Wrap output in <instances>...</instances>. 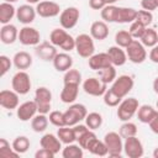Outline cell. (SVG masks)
<instances>
[{
  "label": "cell",
  "instance_id": "obj_1",
  "mask_svg": "<svg viewBox=\"0 0 158 158\" xmlns=\"http://www.w3.org/2000/svg\"><path fill=\"white\" fill-rule=\"evenodd\" d=\"M75 51L81 58H90L95 52L94 38L88 33H80L75 37Z\"/></svg>",
  "mask_w": 158,
  "mask_h": 158
},
{
  "label": "cell",
  "instance_id": "obj_2",
  "mask_svg": "<svg viewBox=\"0 0 158 158\" xmlns=\"http://www.w3.org/2000/svg\"><path fill=\"white\" fill-rule=\"evenodd\" d=\"M139 107V102L136 98H127L123 99L117 106V117L122 122L130 121L136 114Z\"/></svg>",
  "mask_w": 158,
  "mask_h": 158
},
{
  "label": "cell",
  "instance_id": "obj_3",
  "mask_svg": "<svg viewBox=\"0 0 158 158\" xmlns=\"http://www.w3.org/2000/svg\"><path fill=\"white\" fill-rule=\"evenodd\" d=\"M88 115V110L85 107V105L83 104H72L65 111H64V121H65V126H74L77 123H79L80 121L85 120Z\"/></svg>",
  "mask_w": 158,
  "mask_h": 158
},
{
  "label": "cell",
  "instance_id": "obj_4",
  "mask_svg": "<svg viewBox=\"0 0 158 158\" xmlns=\"http://www.w3.org/2000/svg\"><path fill=\"white\" fill-rule=\"evenodd\" d=\"M125 49H126L127 59L135 64H141L147 59L146 47L142 44L139 40H133Z\"/></svg>",
  "mask_w": 158,
  "mask_h": 158
},
{
  "label": "cell",
  "instance_id": "obj_5",
  "mask_svg": "<svg viewBox=\"0 0 158 158\" xmlns=\"http://www.w3.org/2000/svg\"><path fill=\"white\" fill-rule=\"evenodd\" d=\"M37 104V109L40 114H48L51 111V102H52V93L46 86H40L35 91V99Z\"/></svg>",
  "mask_w": 158,
  "mask_h": 158
},
{
  "label": "cell",
  "instance_id": "obj_6",
  "mask_svg": "<svg viewBox=\"0 0 158 158\" xmlns=\"http://www.w3.org/2000/svg\"><path fill=\"white\" fill-rule=\"evenodd\" d=\"M104 142L107 147L109 156L110 157H120L122 151H123V142L122 137L120 136L118 132H107L104 136Z\"/></svg>",
  "mask_w": 158,
  "mask_h": 158
},
{
  "label": "cell",
  "instance_id": "obj_7",
  "mask_svg": "<svg viewBox=\"0 0 158 158\" xmlns=\"http://www.w3.org/2000/svg\"><path fill=\"white\" fill-rule=\"evenodd\" d=\"M79 17H80L79 9H77L75 6H69L64 10H62V12L59 14V23H60L62 28L70 30V28L75 27V25L79 21Z\"/></svg>",
  "mask_w": 158,
  "mask_h": 158
},
{
  "label": "cell",
  "instance_id": "obj_8",
  "mask_svg": "<svg viewBox=\"0 0 158 158\" xmlns=\"http://www.w3.org/2000/svg\"><path fill=\"white\" fill-rule=\"evenodd\" d=\"M11 86L19 95H26L31 89L30 75L25 70H19L11 79Z\"/></svg>",
  "mask_w": 158,
  "mask_h": 158
},
{
  "label": "cell",
  "instance_id": "obj_9",
  "mask_svg": "<svg viewBox=\"0 0 158 158\" xmlns=\"http://www.w3.org/2000/svg\"><path fill=\"white\" fill-rule=\"evenodd\" d=\"M133 85H135V81H133L132 77H130L127 74H122L112 81V85L110 89L112 91H115L120 98L123 99L133 89Z\"/></svg>",
  "mask_w": 158,
  "mask_h": 158
},
{
  "label": "cell",
  "instance_id": "obj_10",
  "mask_svg": "<svg viewBox=\"0 0 158 158\" xmlns=\"http://www.w3.org/2000/svg\"><path fill=\"white\" fill-rule=\"evenodd\" d=\"M83 89L88 95L91 96H102L107 90V84H105L99 77H91L83 81Z\"/></svg>",
  "mask_w": 158,
  "mask_h": 158
},
{
  "label": "cell",
  "instance_id": "obj_11",
  "mask_svg": "<svg viewBox=\"0 0 158 158\" xmlns=\"http://www.w3.org/2000/svg\"><path fill=\"white\" fill-rule=\"evenodd\" d=\"M19 41L23 46H37L41 41V35L35 27L25 25L19 31Z\"/></svg>",
  "mask_w": 158,
  "mask_h": 158
},
{
  "label": "cell",
  "instance_id": "obj_12",
  "mask_svg": "<svg viewBox=\"0 0 158 158\" xmlns=\"http://www.w3.org/2000/svg\"><path fill=\"white\" fill-rule=\"evenodd\" d=\"M123 152L128 158H139L143 156L144 149L139 138H137V136H133V137L125 138Z\"/></svg>",
  "mask_w": 158,
  "mask_h": 158
},
{
  "label": "cell",
  "instance_id": "obj_13",
  "mask_svg": "<svg viewBox=\"0 0 158 158\" xmlns=\"http://www.w3.org/2000/svg\"><path fill=\"white\" fill-rule=\"evenodd\" d=\"M36 11H37V15L38 16L44 17V19L56 17V16H58L62 12L59 4L54 2V1H48V0L40 1L36 5Z\"/></svg>",
  "mask_w": 158,
  "mask_h": 158
},
{
  "label": "cell",
  "instance_id": "obj_14",
  "mask_svg": "<svg viewBox=\"0 0 158 158\" xmlns=\"http://www.w3.org/2000/svg\"><path fill=\"white\" fill-rule=\"evenodd\" d=\"M38 112L37 109V104L35 100H30V101H25L21 105H19V107L16 109V115L20 118V121H30L32 120Z\"/></svg>",
  "mask_w": 158,
  "mask_h": 158
},
{
  "label": "cell",
  "instance_id": "obj_15",
  "mask_svg": "<svg viewBox=\"0 0 158 158\" xmlns=\"http://www.w3.org/2000/svg\"><path fill=\"white\" fill-rule=\"evenodd\" d=\"M37 15L36 7H33L31 4H23L20 5L16 10V19L19 22L23 23V25H30L35 21Z\"/></svg>",
  "mask_w": 158,
  "mask_h": 158
},
{
  "label": "cell",
  "instance_id": "obj_16",
  "mask_svg": "<svg viewBox=\"0 0 158 158\" xmlns=\"http://www.w3.org/2000/svg\"><path fill=\"white\" fill-rule=\"evenodd\" d=\"M35 52H36L37 57H40L44 62L53 60L54 57L58 53L56 46L52 44L51 42H41V43H38L37 46H35Z\"/></svg>",
  "mask_w": 158,
  "mask_h": 158
},
{
  "label": "cell",
  "instance_id": "obj_17",
  "mask_svg": "<svg viewBox=\"0 0 158 158\" xmlns=\"http://www.w3.org/2000/svg\"><path fill=\"white\" fill-rule=\"evenodd\" d=\"M0 105L6 110H14L19 107V94L15 90L0 91Z\"/></svg>",
  "mask_w": 158,
  "mask_h": 158
},
{
  "label": "cell",
  "instance_id": "obj_18",
  "mask_svg": "<svg viewBox=\"0 0 158 158\" xmlns=\"http://www.w3.org/2000/svg\"><path fill=\"white\" fill-rule=\"evenodd\" d=\"M88 64H89V68L93 69V70H100L105 67H109V65H112L111 60H110V57L107 54V52H101V53H94L89 59H88Z\"/></svg>",
  "mask_w": 158,
  "mask_h": 158
},
{
  "label": "cell",
  "instance_id": "obj_19",
  "mask_svg": "<svg viewBox=\"0 0 158 158\" xmlns=\"http://www.w3.org/2000/svg\"><path fill=\"white\" fill-rule=\"evenodd\" d=\"M0 40L4 44H12L16 40H19V30L12 23L2 25L0 28Z\"/></svg>",
  "mask_w": 158,
  "mask_h": 158
},
{
  "label": "cell",
  "instance_id": "obj_20",
  "mask_svg": "<svg viewBox=\"0 0 158 158\" xmlns=\"http://www.w3.org/2000/svg\"><path fill=\"white\" fill-rule=\"evenodd\" d=\"M40 144L42 148H46L51 152H53L54 154H57L60 148H62V142L58 138V136L53 135V133H46L42 136V138L40 139Z\"/></svg>",
  "mask_w": 158,
  "mask_h": 158
},
{
  "label": "cell",
  "instance_id": "obj_21",
  "mask_svg": "<svg viewBox=\"0 0 158 158\" xmlns=\"http://www.w3.org/2000/svg\"><path fill=\"white\" fill-rule=\"evenodd\" d=\"M123 49L125 48L118 47V46H111L107 49V54L110 57L112 65L121 67L127 62V54H126V51H123Z\"/></svg>",
  "mask_w": 158,
  "mask_h": 158
},
{
  "label": "cell",
  "instance_id": "obj_22",
  "mask_svg": "<svg viewBox=\"0 0 158 158\" xmlns=\"http://www.w3.org/2000/svg\"><path fill=\"white\" fill-rule=\"evenodd\" d=\"M52 62H53V67L57 72H67L73 67V58L67 52L57 53V56L54 57V59Z\"/></svg>",
  "mask_w": 158,
  "mask_h": 158
},
{
  "label": "cell",
  "instance_id": "obj_23",
  "mask_svg": "<svg viewBox=\"0 0 158 158\" xmlns=\"http://www.w3.org/2000/svg\"><path fill=\"white\" fill-rule=\"evenodd\" d=\"M90 36L94 40L104 41L109 36V26L105 21H95L90 26Z\"/></svg>",
  "mask_w": 158,
  "mask_h": 158
},
{
  "label": "cell",
  "instance_id": "obj_24",
  "mask_svg": "<svg viewBox=\"0 0 158 158\" xmlns=\"http://www.w3.org/2000/svg\"><path fill=\"white\" fill-rule=\"evenodd\" d=\"M79 94V85L78 84H64L60 91V100L64 104H73Z\"/></svg>",
  "mask_w": 158,
  "mask_h": 158
},
{
  "label": "cell",
  "instance_id": "obj_25",
  "mask_svg": "<svg viewBox=\"0 0 158 158\" xmlns=\"http://www.w3.org/2000/svg\"><path fill=\"white\" fill-rule=\"evenodd\" d=\"M12 63L16 69L26 70L32 65V57L30 53H27L25 51H20V52L15 53V56L12 58Z\"/></svg>",
  "mask_w": 158,
  "mask_h": 158
},
{
  "label": "cell",
  "instance_id": "obj_26",
  "mask_svg": "<svg viewBox=\"0 0 158 158\" xmlns=\"http://www.w3.org/2000/svg\"><path fill=\"white\" fill-rule=\"evenodd\" d=\"M137 10L133 7H118L117 10V23H132L136 20Z\"/></svg>",
  "mask_w": 158,
  "mask_h": 158
},
{
  "label": "cell",
  "instance_id": "obj_27",
  "mask_svg": "<svg viewBox=\"0 0 158 158\" xmlns=\"http://www.w3.org/2000/svg\"><path fill=\"white\" fill-rule=\"evenodd\" d=\"M16 10L15 6L10 2H1L0 4V22L2 25L10 23V21L16 16Z\"/></svg>",
  "mask_w": 158,
  "mask_h": 158
},
{
  "label": "cell",
  "instance_id": "obj_28",
  "mask_svg": "<svg viewBox=\"0 0 158 158\" xmlns=\"http://www.w3.org/2000/svg\"><path fill=\"white\" fill-rule=\"evenodd\" d=\"M156 112H157V110L151 105H147V104L139 105V107L137 110V118L142 123H149V121L153 118Z\"/></svg>",
  "mask_w": 158,
  "mask_h": 158
},
{
  "label": "cell",
  "instance_id": "obj_29",
  "mask_svg": "<svg viewBox=\"0 0 158 158\" xmlns=\"http://www.w3.org/2000/svg\"><path fill=\"white\" fill-rule=\"evenodd\" d=\"M57 136L60 139V142L64 143V144L74 143L77 141V137H75L73 126H62V127H58Z\"/></svg>",
  "mask_w": 158,
  "mask_h": 158
},
{
  "label": "cell",
  "instance_id": "obj_30",
  "mask_svg": "<svg viewBox=\"0 0 158 158\" xmlns=\"http://www.w3.org/2000/svg\"><path fill=\"white\" fill-rule=\"evenodd\" d=\"M48 117L46 116V114H37L32 120H31V127L35 132L37 133H41V132H44L48 127Z\"/></svg>",
  "mask_w": 158,
  "mask_h": 158
},
{
  "label": "cell",
  "instance_id": "obj_31",
  "mask_svg": "<svg viewBox=\"0 0 158 158\" xmlns=\"http://www.w3.org/2000/svg\"><path fill=\"white\" fill-rule=\"evenodd\" d=\"M69 33L64 30V28H54L52 30V32L49 33V42L52 44H54L56 47H62V44L65 42V40L68 38Z\"/></svg>",
  "mask_w": 158,
  "mask_h": 158
},
{
  "label": "cell",
  "instance_id": "obj_32",
  "mask_svg": "<svg viewBox=\"0 0 158 158\" xmlns=\"http://www.w3.org/2000/svg\"><path fill=\"white\" fill-rule=\"evenodd\" d=\"M86 151H89L91 154L99 156V157H105V156L109 154V151H107V147H106L105 142L104 141H100L98 137L89 144V147H88Z\"/></svg>",
  "mask_w": 158,
  "mask_h": 158
},
{
  "label": "cell",
  "instance_id": "obj_33",
  "mask_svg": "<svg viewBox=\"0 0 158 158\" xmlns=\"http://www.w3.org/2000/svg\"><path fill=\"white\" fill-rule=\"evenodd\" d=\"M84 156L83 148L80 144L69 143L62 149V157L63 158H81Z\"/></svg>",
  "mask_w": 158,
  "mask_h": 158
},
{
  "label": "cell",
  "instance_id": "obj_34",
  "mask_svg": "<svg viewBox=\"0 0 158 158\" xmlns=\"http://www.w3.org/2000/svg\"><path fill=\"white\" fill-rule=\"evenodd\" d=\"M139 41L142 42V44L144 47H154L157 43H158V33L154 28H151V27H147L143 36L139 38Z\"/></svg>",
  "mask_w": 158,
  "mask_h": 158
},
{
  "label": "cell",
  "instance_id": "obj_35",
  "mask_svg": "<svg viewBox=\"0 0 158 158\" xmlns=\"http://www.w3.org/2000/svg\"><path fill=\"white\" fill-rule=\"evenodd\" d=\"M11 146H12L14 151H16L19 154H22V153H26L28 151V148L31 146V142L26 136H17L12 141Z\"/></svg>",
  "mask_w": 158,
  "mask_h": 158
},
{
  "label": "cell",
  "instance_id": "obj_36",
  "mask_svg": "<svg viewBox=\"0 0 158 158\" xmlns=\"http://www.w3.org/2000/svg\"><path fill=\"white\" fill-rule=\"evenodd\" d=\"M98 77L105 84L112 83L116 79V69H115V65H109V67H105V68L98 70Z\"/></svg>",
  "mask_w": 158,
  "mask_h": 158
},
{
  "label": "cell",
  "instance_id": "obj_37",
  "mask_svg": "<svg viewBox=\"0 0 158 158\" xmlns=\"http://www.w3.org/2000/svg\"><path fill=\"white\" fill-rule=\"evenodd\" d=\"M85 125L90 130H93V131L100 128L101 125H102V116H101V114H99V112H89L86 115V117H85Z\"/></svg>",
  "mask_w": 158,
  "mask_h": 158
},
{
  "label": "cell",
  "instance_id": "obj_38",
  "mask_svg": "<svg viewBox=\"0 0 158 158\" xmlns=\"http://www.w3.org/2000/svg\"><path fill=\"white\" fill-rule=\"evenodd\" d=\"M137 132H138V130H137L136 123L130 122V121H125L120 126V130H118V133L122 138H128V137L137 136Z\"/></svg>",
  "mask_w": 158,
  "mask_h": 158
},
{
  "label": "cell",
  "instance_id": "obj_39",
  "mask_svg": "<svg viewBox=\"0 0 158 158\" xmlns=\"http://www.w3.org/2000/svg\"><path fill=\"white\" fill-rule=\"evenodd\" d=\"M117 10H118V6L106 5L101 10V19H102V21H105V22H116Z\"/></svg>",
  "mask_w": 158,
  "mask_h": 158
},
{
  "label": "cell",
  "instance_id": "obj_40",
  "mask_svg": "<svg viewBox=\"0 0 158 158\" xmlns=\"http://www.w3.org/2000/svg\"><path fill=\"white\" fill-rule=\"evenodd\" d=\"M63 83L64 84H78V85H80V83H81V73L78 69L70 68L69 70L64 72Z\"/></svg>",
  "mask_w": 158,
  "mask_h": 158
},
{
  "label": "cell",
  "instance_id": "obj_41",
  "mask_svg": "<svg viewBox=\"0 0 158 158\" xmlns=\"http://www.w3.org/2000/svg\"><path fill=\"white\" fill-rule=\"evenodd\" d=\"M132 41H133V38H132L131 33L126 30H121V31L116 32V35H115V42H116V46H118V47L126 48Z\"/></svg>",
  "mask_w": 158,
  "mask_h": 158
},
{
  "label": "cell",
  "instance_id": "obj_42",
  "mask_svg": "<svg viewBox=\"0 0 158 158\" xmlns=\"http://www.w3.org/2000/svg\"><path fill=\"white\" fill-rule=\"evenodd\" d=\"M20 154L14 151L12 146H10L6 138H0V157L1 158H10V157H19Z\"/></svg>",
  "mask_w": 158,
  "mask_h": 158
},
{
  "label": "cell",
  "instance_id": "obj_43",
  "mask_svg": "<svg viewBox=\"0 0 158 158\" xmlns=\"http://www.w3.org/2000/svg\"><path fill=\"white\" fill-rule=\"evenodd\" d=\"M102 96H104V102H105V105H106V106H110V107H116V106H118V104L122 101V98H120V96H118L115 91H112L111 89H107Z\"/></svg>",
  "mask_w": 158,
  "mask_h": 158
},
{
  "label": "cell",
  "instance_id": "obj_44",
  "mask_svg": "<svg viewBox=\"0 0 158 158\" xmlns=\"http://www.w3.org/2000/svg\"><path fill=\"white\" fill-rule=\"evenodd\" d=\"M146 28H147V27H146L144 25H142L141 22H138V21L135 20V21L131 23V26H130V28H128V32L131 33V36H132L133 40H139V38L143 36Z\"/></svg>",
  "mask_w": 158,
  "mask_h": 158
},
{
  "label": "cell",
  "instance_id": "obj_45",
  "mask_svg": "<svg viewBox=\"0 0 158 158\" xmlns=\"http://www.w3.org/2000/svg\"><path fill=\"white\" fill-rule=\"evenodd\" d=\"M95 138H96L95 132H94L93 130H88L84 135H81V136L77 139V142H78V144H80V147H81L83 149H88L89 144H90Z\"/></svg>",
  "mask_w": 158,
  "mask_h": 158
},
{
  "label": "cell",
  "instance_id": "obj_46",
  "mask_svg": "<svg viewBox=\"0 0 158 158\" xmlns=\"http://www.w3.org/2000/svg\"><path fill=\"white\" fill-rule=\"evenodd\" d=\"M48 120H49V122H51L53 126H56V127L65 126L64 112H62V111H58V110L51 111V112H49V116H48Z\"/></svg>",
  "mask_w": 158,
  "mask_h": 158
},
{
  "label": "cell",
  "instance_id": "obj_47",
  "mask_svg": "<svg viewBox=\"0 0 158 158\" xmlns=\"http://www.w3.org/2000/svg\"><path fill=\"white\" fill-rule=\"evenodd\" d=\"M136 21H138L142 25H144L146 27H148L153 21V14L151 11H147V10H137Z\"/></svg>",
  "mask_w": 158,
  "mask_h": 158
},
{
  "label": "cell",
  "instance_id": "obj_48",
  "mask_svg": "<svg viewBox=\"0 0 158 158\" xmlns=\"http://www.w3.org/2000/svg\"><path fill=\"white\" fill-rule=\"evenodd\" d=\"M12 64H14L12 60L7 56L1 54L0 56V77H4L10 70V68H11Z\"/></svg>",
  "mask_w": 158,
  "mask_h": 158
},
{
  "label": "cell",
  "instance_id": "obj_49",
  "mask_svg": "<svg viewBox=\"0 0 158 158\" xmlns=\"http://www.w3.org/2000/svg\"><path fill=\"white\" fill-rule=\"evenodd\" d=\"M64 52H70V51H73V49H75V38L73 37V36H68V38L65 40V42L62 44V47H60Z\"/></svg>",
  "mask_w": 158,
  "mask_h": 158
},
{
  "label": "cell",
  "instance_id": "obj_50",
  "mask_svg": "<svg viewBox=\"0 0 158 158\" xmlns=\"http://www.w3.org/2000/svg\"><path fill=\"white\" fill-rule=\"evenodd\" d=\"M141 6L143 10H147V11H154L157 9V4H156V0H141Z\"/></svg>",
  "mask_w": 158,
  "mask_h": 158
},
{
  "label": "cell",
  "instance_id": "obj_51",
  "mask_svg": "<svg viewBox=\"0 0 158 158\" xmlns=\"http://www.w3.org/2000/svg\"><path fill=\"white\" fill-rule=\"evenodd\" d=\"M73 130H74V133H75V137H77V139L81 136V135H84L88 130H90L86 125H80V123H77V125H74L73 126Z\"/></svg>",
  "mask_w": 158,
  "mask_h": 158
},
{
  "label": "cell",
  "instance_id": "obj_52",
  "mask_svg": "<svg viewBox=\"0 0 158 158\" xmlns=\"http://www.w3.org/2000/svg\"><path fill=\"white\" fill-rule=\"evenodd\" d=\"M56 154L53 153V152H51V151H48V149H46V148H42L41 147V149H38L36 153H35V157L36 158H53Z\"/></svg>",
  "mask_w": 158,
  "mask_h": 158
},
{
  "label": "cell",
  "instance_id": "obj_53",
  "mask_svg": "<svg viewBox=\"0 0 158 158\" xmlns=\"http://www.w3.org/2000/svg\"><path fill=\"white\" fill-rule=\"evenodd\" d=\"M89 6L93 10H102L106 6L105 0H89Z\"/></svg>",
  "mask_w": 158,
  "mask_h": 158
},
{
  "label": "cell",
  "instance_id": "obj_54",
  "mask_svg": "<svg viewBox=\"0 0 158 158\" xmlns=\"http://www.w3.org/2000/svg\"><path fill=\"white\" fill-rule=\"evenodd\" d=\"M149 128H151V131L153 132V133H156V135H158V111L156 112V115L153 116V118L149 121Z\"/></svg>",
  "mask_w": 158,
  "mask_h": 158
},
{
  "label": "cell",
  "instance_id": "obj_55",
  "mask_svg": "<svg viewBox=\"0 0 158 158\" xmlns=\"http://www.w3.org/2000/svg\"><path fill=\"white\" fill-rule=\"evenodd\" d=\"M149 59H151L153 63L158 64V43H157L154 47H152V49H151V52H149Z\"/></svg>",
  "mask_w": 158,
  "mask_h": 158
},
{
  "label": "cell",
  "instance_id": "obj_56",
  "mask_svg": "<svg viewBox=\"0 0 158 158\" xmlns=\"http://www.w3.org/2000/svg\"><path fill=\"white\" fill-rule=\"evenodd\" d=\"M153 90L156 94H158V77L153 80Z\"/></svg>",
  "mask_w": 158,
  "mask_h": 158
},
{
  "label": "cell",
  "instance_id": "obj_57",
  "mask_svg": "<svg viewBox=\"0 0 158 158\" xmlns=\"http://www.w3.org/2000/svg\"><path fill=\"white\" fill-rule=\"evenodd\" d=\"M116 1H120V0H105V2H106V5H114Z\"/></svg>",
  "mask_w": 158,
  "mask_h": 158
},
{
  "label": "cell",
  "instance_id": "obj_58",
  "mask_svg": "<svg viewBox=\"0 0 158 158\" xmlns=\"http://www.w3.org/2000/svg\"><path fill=\"white\" fill-rule=\"evenodd\" d=\"M153 157H154V158H158V147L154 148V151H153Z\"/></svg>",
  "mask_w": 158,
  "mask_h": 158
},
{
  "label": "cell",
  "instance_id": "obj_59",
  "mask_svg": "<svg viewBox=\"0 0 158 158\" xmlns=\"http://www.w3.org/2000/svg\"><path fill=\"white\" fill-rule=\"evenodd\" d=\"M27 1V4H38L40 2V0H26Z\"/></svg>",
  "mask_w": 158,
  "mask_h": 158
},
{
  "label": "cell",
  "instance_id": "obj_60",
  "mask_svg": "<svg viewBox=\"0 0 158 158\" xmlns=\"http://www.w3.org/2000/svg\"><path fill=\"white\" fill-rule=\"evenodd\" d=\"M4 1H6V2H10V4H14V2H16V1H19V0H4Z\"/></svg>",
  "mask_w": 158,
  "mask_h": 158
},
{
  "label": "cell",
  "instance_id": "obj_61",
  "mask_svg": "<svg viewBox=\"0 0 158 158\" xmlns=\"http://www.w3.org/2000/svg\"><path fill=\"white\" fill-rule=\"evenodd\" d=\"M156 4H157V9H158V0H156Z\"/></svg>",
  "mask_w": 158,
  "mask_h": 158
},
{
  "label": "cell",
  "instance_id": "obj_62",
  "mask_svg": "<svg viewBox=\"0 0 158 158\" xmlns=\"http://www.w3.org/2000/svg\"><path fill=\"white\" fill-rule=\"evenodd\" d=\"M156 106H157V109H158V100H157V104H156Z\"/></svg>",
  "mask_w": 158,
  "mask_h": 158
}]
</instances>
